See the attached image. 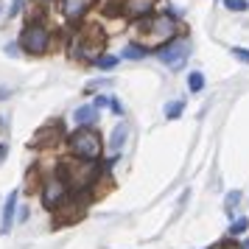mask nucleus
Listing matches in <instances>:
<instances>
[{
	"instance_id": "1",
	"label": "nucleus",
	"mask_w": 249,
	"mask_h": 249,
	"mask_svg": "<svg viewBox=\"0 0 249 249\" xmlns=\"http://www.w3.org/2000/svg\"><path fill=\"white\" fill-rule=\"evenodd\" d=\"M135 31H140V42L151 51H160L162 45H168L171 39H177L179 36V23H177V17L174 12H160L154 17H148V20H140L135 23Z\"/></svg>"
},
{
	"instance_id": "2",
	"label": "nucleus",
	"mask_w": 249,
	"mask_h": 249,
	"mask_svg": "<svg viewBox=\"0 0 249 249\" xmlns=\"http://www.w3.org/2000/svg\"><path fill=\"white\" fill-rule=\"evenodd\" d=\"M56 171L70 185V191H95V185L107 177L101 162H84V160H73V157L59 162Z\"/></svg>"
},
{
	"instance_id": "3",
	"label": "nucleus",
	"mask_w": 249,
	"mask_h": 249,
	"mask_svg": "<svg viewBox=\"0 0 249 249\" xmlns=\"http://www.w3.org/2000/svg\"><path fill=\"white\" fill-rule=\"evenodd\" d=\"M68 143V154L73 160H84V162H101L104 157V137L98 135L95 126H84V129H76L73 135L65 137Z\"/></svg>"
},
{
	"instance_id": "4",
	"label": "nucleus",
	"mask_w": 249,
	"mask_h": 249,
	"mask_svg": "<svg viewBox=\"0 0 249 249\" xmlns=\"http://www.w3.org/2000/svg\"><path fill=\"white\" fill-rule=\"evenodd\" d=\"M17 42H20V48H23L25 53H31V56H42V53H48L51 45H53V31H51V25H48L45 20H39V17H28Z\"/></svg>"
},
{
	"instance_id": "5",
	"label": "nucleus",
	"mask_w": 249,
	"mask_h": 249,
	"mask_svg": "<svg viewBox=\"0 0 249 249\" xmlns=\"http://www.w3.org/2000/svg\"><path fill=\"white\" fill-rule=\"evenodd\" d=\"M104 53V34L98 25H87L81 28L76 39L70 42V56L76 62H84V65H92L95 59Z\"/></svg>"
},
{
	"instance_id": "6",
	"label": "nucleus",
	"mask_w": 249,
	"mask_h": 249,
	"mask_svg": "<svg viewBox=\"0 0 249 249\" xmlns=\"http://www.w3.org/2000/svg\"><path fill=\"white\" fill-rule=\"evenodd\" d=\"M68 196H70V185L62 179L59 171H51V174H45V177L39 179V204H42L45 210L53 213Z\"/></svg>"
},
{
	"instance_id": "7",
	"label": "nucleus",
	"mask_w": 249,
	"mask_h": 249,
	"mask_svg": "<svg viewBox=\"0 0 249 249\" xmlns=\"http://www.w3.org/2000/svg\"><path fill=\"white\" fill-rule=\"evenodd\" d=\"M90 199H92V191H70L68 199L53 210L56 224H73V221H79L81 215H84V210H87Z\"/></svg>"
},
{
	"instance_id": "8",
	"label": "nucleus",
	"mask_w": 249,
	"mask_h": 249,
	"mask_svg": "<svg viewBox=\"0 0 249 249\" xmlns=\"http://www.w3.org/2000/svg\"><path fill=\"white\" fill-rule=\"evenodd\" d=\"M154 56L165 65L168 70H182L185 68V62L191 56V42H188V36H177V39H171L168 45H162L160 51H154Z\"/></svg>"
},
{
	"instance_id": "9",
	"label": "nucleus",
	"mask_w": 249,
	"mask_h": 249,
	"mask_svg": "<svg viewBox=\"0 0 249 249\" xmlns=\"http://www.w3.org/2000/svg\"><path fill=\"white\" fill-rule=\"evenodd\" d=\"M56 9L68 25H79L92 9V0H56Z\"/></svg>"
},
{
	"instance_id": "10",
	"label": "nucleus",
	"mask_w": 249,
	"mask_h": 249,
	"mask_svg": "<svg viewBox=\"0 0 249 249\" xmlns=\"http://www.w3.org/2000/svg\"><path fill=\"white\" fill-rule=\"evenodd\" d=\"M157 3L160 0H124V17L126 20H132V23L148 20V17H154Z\"/></svg>"
},
{
	"instance_id": "11",
	"label": "nucleus",
	"mask_w": 249,
	"mask_h": 249,
	"mask_svg": "<svg viewBox=\"0 0 249 249\" xmlns=\"http://www.w3.org/2000/svg\"><path fill=\"white\" fill-rule=\"evenodd\" d=\"M17 207H20V191H12L3 202V215H0V235H9L17 221Z\"/></svg>"
},
{
	"instance_id": "12",
	"label": "nucleus",
	"mask_w": 249,
	"mask_h": 249,
	"mask_svg": "<svg viewBox=\"0 0 249 249\" xmlns=\"http://www.w3.org/2000/svg\"><path fill=\"white\" fill-rule=\"evenodd\" d=\"M62 137H68V135H65V126L59 124V121H53V124L42 126V129L36 132L34 146H39V148H53L56 143H62Z\"/></svg>"
},
{
	"instance_id": "13",
	"label": "nucleus",
	"mask_w": 249,
	"mask_h": 249,
	"mask_svg": "<svg viewBox=\"0 0 249 249\" xmlns=\"http://www.w3.org/2000/svg\"><path fill=\"white\" fill-rule=\"evenodd\" d=\"M126 137H129V124H126V121H118L115 129L109 132V137H107V148H109L112 154H121L124 146H126Z\"/></svg>"
},
{
	"instance_id": "14",
	"label": "nucleus",
	"mask_w": 249,
	"mask_h": 249,
	"mask_svg": "<svg viewBox=\"0 0 249 249\" xmlns=\"http://www.w3.org/2000/svg\"><path fill=\"white\" fill-rule=\"evenodd\" d=\"M95 121H98V109H95L92 104H81V107L73 109V124H76V129L95 126Z\"/></svg>"
},
{
	"instance_id": "15",
	"label": "nucleus",
	"mask_w": 249,
	"mask_h": 249,
	"mask_svg": "<svg viewBox=\"0 0 249 249\" xmlns=\"http://www.w3.org/2000/svg\"><path fill=\"white\" fill-rule=\"evenodd\" d=\"M148 53H151V48H146L143 42H126V48H124L121 56L129 59V62H140V59H146Z\"/></svg>"
},
{
	"instance_id": "16",
	"label": "nucleus",
	"mask_w": 249,
	"mask_h": 249,
	"mask_svg": "<svg viewBox=\"0 0 249 249\" xmlns=\"http://www.w3.org/2000/svg\"><path fill=\"white\" fill-rule=\"evenodd\" d=\"M98 12L104 17H109V20L124 17V0H98Z\"/></svg>"
},
{
	"instance_id": "17",
	"label": "nucleus",
	"mask_w": 249,
	"mask_h": 249,
	"mask_svg": "<svg viewBox=\"0 0 249 249\" xmlns=\"http://www.w3.org/2000/svg\"><path fill=\"white\" fill-rule=\"evenodd\" d=\"M249 232V218L247 215H238V218H232L230 221V227H227V238H241Z\"/></svg>"
},
{
	"instance_id": "18",
	"label": "nucleus",
	"mask_w": 249,
	"mask_h": 249,
	"mask_svg": "<svg viewBox=\"0 0 249 249\" xmlns=\"http://www.w3.org/2000/svg\"><path fill=\"white\" fill-rule=\"evenodd\" d=\"M241 199H244V193H241V191H230V193H227V199H224V213L230 215V218H238L235 210H238V204H241Z\"/></svg>"
},
{
	"instance_id": "19",
	"label": "nucleus",
	"mask_w": 249,
	"mask_h": 249,
	"mask_svg": "<svg viewBox=\"0 0 249 249\" xmlns=\"http://www.w3.org/2000/svg\"><path fill=\"white\" fill-rule=\"evenodd\" d=\"M182 112H185V101H182V98H177V101H168V104H165V109H162V115H165L168 121H177V118H182Z\"/></svg>"
},
{
	"instance_id": "20",
	"label": "nucleus",
	"mask_w": 249,
	"mask_h": 249,
	"mask_svg": "<svg viewBox=\"0 0 249 249\" xmlns=\"http://www.w3.org/2000/svg\"><path fill=\"white\" fill-rule=\"evenodd\" d=\"M188 90L191 92H202L204 90V73L202 70H191V73H188Z\"/></svg>"
},
{
	"instance_id": "21",
	"label": "nucleus",
	"mask_w": 249,
	"mask_h": 249,
	"mask_svg": "<svg viewBox=\"0 0 249 249\" xmlns=\"http://www.w3.org/2000/svg\"><path fill=\"white\" fill-rule=\"evenodd\" d=\"M92 65H95L98 70H115L118 68V56H115V53H101Z\"/></svg>"
},
{
	"instance_id": "22",
	"label": "nucleus",
	"mask_w": 249,
	"mask_h": 249,
	"mask_svg": "<svg viewBox=\"0 0 249 249\" xmlns=\"http://www.w3.org/2000/svg\"><path fill=\"white\" fill-rule=\"evenodd\" d=\"M224 9L227 12H235V14H244V12H249V0H224Z\"/></svg>"
},
{
	"instance_id": "23",
	"label": "nucleus",
	"mask_w": 249,
	"mask_h": 249,
	"mask_svg": "<svg viewBox=\"0 0 249 249\" xmlns=\"http://www.w3.org/2000/svg\"><path fill=\"white\" fill-rule=\"evenodd\" d=\"M104 87H112V79H107V76H104V79H95V81H90V84L84 87V92L90 95V92H95V90H104Z\"/></svg>"
},
{
	"instance_id": "24",
	"label": "nucleus",
	"mask_w": 249,
	"mask_h": 249,
	"mask_svg": "<svg viewBox=\"0 0 249 249\" xmlns=\"http://www.w3.org/2000/svg\"><path fill=\"white\" fill-rule=\"evenodd\" d=\"M230 53H232V56H235L238 62H241V65H249V51H247V48L232 45V48H230Z\"/></svg>"
},
{
	"instance_id": "25",
	"label": "nucleus",
	"mask_w": 249,
	"mask_h": 249,
	"mask_svg": "<svg viewBox=\"0 0 249 249\" xmlns=\"http://www.w3.org/2000/svg\"><path fill=\"white\" fill-rule=\"evenodd\" d=\"M28 215H31V207H28V204H20V207H17V227L25 224V221H28Z\"/></svg>"
},
{
	"instance_id": "26",
	"label": "nucleus",
	"mask_w": 249,
	"mask_h": 249,
	"mask_svg": "<svg viewBox=\"0 0 249 249\" xmlns=\"http://www.w3.org/2000/svg\"><path fill=\"white\" fill-rule=\"evenodd\" d=\"M23 9H25V0H12V6H9V20H14Z\"/></svg>"
},
{
	"instance_id": "27",
	"label": "nucleus",
	"mask_w": 249,
	"mask_h": 249,
	"mask_svg": "<svg viewBox=\"0 0 249 249\" xmlns=\"http://www.w3.org/2000/svg\"><path fill=\"white\" fill-rule=\"evenodd\" d=\"M210 249H241V244H238L235 238H227V241H221V244H215Z\"/></svg>"
},
{
	"instance_id": "28",
	"label": "nucleus",
	"mask_w": 249,
	"mask_h": 249,
	"mask_svg": "<svg viewBox=\"0 0 249 249\" xmlns=\"http://www.w3.org/2000/svg\"><path fill=\"white\" fill-rule=\"evenodd\" d=\"M20 51H23L20 42H9V45H6V56H20Z\"/></svg>"
},
{
	"instance_id": "29",
	"label": "nucleus",
	"mask_w": 249,
	"mask_h": 249,
	"mask_svg": "<svg viewBox=\"0 0 249 249\" xmlns=\"http://www.w3.org/2000/svg\"><path fill=\"white\" fill-rule=\"evenodd\" d=\"M109 98H112V95H98V98L92 101V107H95V109H104V107H109Z\"/></svg>"
},
{
	"instance_id": "30",
	"label": "nucleus",
	"mask_w": 249,
	"mask_h": 249,
	"mask_svg": "<svg viewBox=\"0 0 249 249\" xmlns=\"http://www.w3.org/2000/svg\"><path fill=\"white\" fill-rule=\"evenodd\" d=\"M109 109H112V112L118 115V118L124 115V107H121V101H118V98H109Z\"/></svg>"
},
{
	"instance_id": "31",
	"label": "nucleus",
	"mask_w": 249,
	"mask_h": 249,
	"mask_svg": "<svg viewBox=\"0 0 249 249\" xmlns=\"http://www.w3.org/2000/svg\"><path fill=\"white\" fill-rule=\"evenodd\" d=\"M9 154V146H0V162H3V157Z\"/></svg>"
},
{
	"instance_id": "32",
	"label": "nucleus",
	"mask_w": 249,
	"mask_h": 249,
	"mask_svg": "<svg viewBox=\"0 0 249 249\" xmlns=\"http://www.w3.org/2000/svg\"><path fill=\"white\" fill-rule=\"evenodd\" d=\"M241 249H249V238H244V241H241Z\"/></svg>"
},
{
	"instance_id": "33",
	"label": "nucleus",
	"mask_w": 249,
	"mask_h": 249,
	"mask_svg": "<svg viewBox=\"0 0 249 249\" xmlns=\"http://www.w3.org/2000/svg\"><path fill=\"white\" fill-rule=\"evenodd\" d=\"M42 3H56V0H42Z\"/></svg>"
},
{
	"instance_id": "34",
	"label": "nucleus",
	"mask_w": 249,
	"mask_h": 249,
	"mask_svg": "<svg viewBox=\"0 0 249 249\" xmlns=\"http://www.w3.org/2000/svg\"><path fill=\"white\" fill-rule=\"evenodd\" d=\"M0 14H3V3H0Z\"/></svg>"
}]
</instances>
